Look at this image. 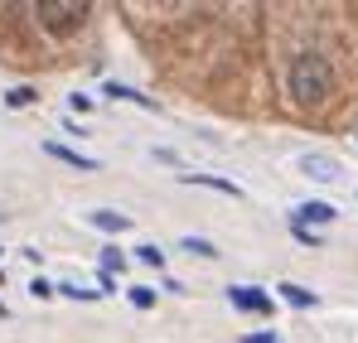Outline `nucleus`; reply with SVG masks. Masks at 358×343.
I'll return each instance as SVG.
<instances>
[{
    "label": "nucleus",
    "mask_w": 358,
    "mask_h": 343,
    "mask_svg": "<svg viewBox=\"0 0 358 343\" xmlns=\"http://www.w3.org/2000/svg\"><path fill=\"white\" fill-rule=\"evenodd\" d=\"M136 261H145V266H155V271H160V266H165V251H160L155 242H145V247H136Z\"/></svg>",
    "instance_id": "obj_13"
},
{
    "label": "nucleus",
    "mask_w": 358,
    "mask_h": 343,
    "mask_svg": "<svg viewBox=\"0 0 358 343\" xmlns=\"http://www.w3.org/2000/svg\"><path fill=\"white\" fill-rule=\"evenodd\" d=\"M87 223L102 228V232H126V228H131V218L117 213V208H97V213H87Z\"/></svg>",
    "instance_id": "obj_8"
},
{
    "label": "nucleus",
    "mask_w": 358,
    "mask_h": 343,
    "mask_svg": "<svg viewBox=\"0 0 358 343\" xmlns=\"http://www.w3.org/2000/svg\"><path fill=\"white\" fill-rule=\"evenodd\" d=\"M228 300L247 314H271V295H262L257 286H228Z\"/></svg>",
    "instance_id": "obj_5"
},
{
    "label": "nucleus",
    "mask_w": 358,
    "mask_h": 343,
    "mask_svg": "<svg viewBox=\"0 0 358 343\" xmlns=\"http://www.w3.org/2000/svg\"><path fill=\"white\" fill-rule=\"evenodd\" d=\"M112 271H126V256L117 247H102V276H112Z\"/></svg>",
    "instance_id": "obj_15"
},
{
    "label": "nucleus",
    "mask_w": 358,
    "mask_h": 343,
    "mask_svg": "<svg viewBox=\"0 0 358 343\" xmlns=\"http://www.w3.org/2000/svg\"><path fill=\"white\" fill-rule=\"evenodd\" d=\"M276 290H281V300L296 305V309H310V305H315V295H310L305 286H291V281H286V286H276Z\"/></svg>",
    "instance_id": "obj_10"
},
{
    "label": "nucleus",
    "mask_w": 358,
    "mask_h": 343,
    "mask_svg": "<svg viewBox=\"0 0 358 343\" xmlns=\"http://www.w3.org/2000/svg\"><path fill=\"white\" fill-rule=\"evenodd\" d=\"M296 237L305 242V247H320V232H310V228H296Z\"/></svg>",
    "instance_id": "obj_18"
},
{
    "label": "nucleus",
    "mask_w": 358,
    "mask_h": 343,
    "mask_svg": "<svg viewBox=\"0 0 358 343\" xmlns=\"http://www.w3.org/2000/svg\"><path fill=\"white\" fill-rule=\"evenodd\" d=\"M286 87H291V97H296L300 107L324 102V97L334 92V68H329V58L296 54V58H291V73H286Z\"/></svg>",
    "instance_id": "obj_1"
},
{
    "label": "nucleus",
    "mask_w": 358,
    "mask_h": 343,
    "mask_svg": "<svg viewBox=\"0 0 358 343\" xmlns=\"http://www.w3.org/2000/svg\"><path fill=\"white\" fill-rule=\"evenodd\" d=\"M44 150H49V155H54V160H63V165H73V170H97V160H92V155H78V150H68V145H59V140H44Z\"/></svg>",
    "instance_id": "obj_7"
},
{
    "label": "nucleus",
    "mask_w": 358,
    "mask_h": 343,
    "mask_svg": "<svg viewBox=\"0 0 358 343\" xmlns=\"http://www.w3.org/2000/svg\"><path fill=\"white\" fill-rule=\"evenodd\" d=\"M131 305H136V309H150V305H155V290L150 286H131Z\"/></svg>",
    "instance_id": "obj_16"
},
{
    "label": "nucleus",
    "mask_w": 358,
    "mask_h": 343,
    "mask_svg": "<svg viewBox=\"0 0 358 343\" xmlns=\"http://www.w3.org/2000/svg\"><path fill=\"white\" fill-rule=\"evenodd\" d=\"M29 295H34V300H49L54 286H49V281H29Z\"/></svg>",
    "instance_id": "obj_17"
},
{
    "label": "nucleus",
    "mask_w": 358,
    "mask_h": 343,
    "mask_svg": "<svg viewBox=\"0 0 358 343\" xmlns=\"http://www.w3.org/2000/svg\"><path fill=\"white\" fill-rule=\"evenodd\" d=\"M184 184H199V189H213V194H228V198H242V189L233 179H218V174H179Z\"/></svg>",
    "instance_id": "obj_6"
},
{
    "label": "nucleus",
    "mask_w": 358,
    "mask_h": 343,
    "mask_svg": "<svg viewBox=\"0 0 358 343\" xmlns=\"http://www.w3.org/2000/svg\"><path fill=\"white\" fill-rule=\"evenodd\" d=\"M39 15H44L54 29H73V24L83 20V5H78V0H44Z\"/></svg>",
    "instance_id": "obj_3"
},
{
    "label": "nucleus",
    "mask_w": 358,
    "mask_h": 343,
    "mask_svg": "<svg viewBox=\"0 0 358 343\" xmlns=\"http://www.w3.org/2000/svg\"><path fill=\"white\" fill-rule=\"evenodd\" d=\"M242 343H281V339H276V334H247Z\"/></svg>",
    "instance_id": "obj_19"
},
{
    "label": "nucleus",
    "mask_w": 358,
    "mask_h": 343,
    "mask_svg": "<svg viewBox=\"0 0 358 343\" xmlns=\"http://www.w3.org/2000/svg\"><path fill=\"white\" fill-rule=\"evenodd\" d=\"M291 218H296V228H310V223H334V218H339V208H334V203H324V198H310V203H296V208H291Z\"/></svg>",
    "instance_id": "obj_4"
},
{
    "label": "nucleus",
    "mask_w": 358,
    "mask_h": 343,
    "mask_svg": "<svg viewBox=\"0 0 358 343\" xmlns=\"http://www.w3.org/2000/svg\"><path fill=\"white\" fill-rule=\"evenodd\" d=\"M179 247H184V251H189V256H218V247H213V242H208V237H184V242H179Z\"/></svg>",
    "instance_id": "obj_11"
},
{
    "label": "nucleus",
    "mask_w": 358,
    "mask_h": 343,
    "mask_svg": "<svg viewBox=\"0 0 358 343\" xmlns=\"http://www.w3.org/2000/svg\"><path fill=\"white\" fill-rule=\"evenodd\" d=\"M107 97H121V102H136V107L155 112V97H145V92H136V87H121V82H112V87H107Z\"/></svg>",
    "instance_id": "obj_9"
},
{
    "label": "nucleus",
    "mask_w": 358,
    "mask_h": 343,
    "mask_svg": "<svg viewBox=\"0 0 358 343\" xmlns=\"http://www.w3.org/2000/svg\"><path fill=\"white\" fill-rule=\"evenodd\" d=\"M54 295H68V300H97V290L78 286V281H63V286H54Z\"/></svg>",
    "instance_id": "obj_14"
},
{
    "label": "nucleus",
    "mask_w": 358,
    "mask_h": 343,
    "mask_svg": "<svg viewBox=\"0 0 358 343\" xmlns=\"http://www.w3.org/2000/svg\"><path fill=\"white\" fill-rule=\"evenodd\" d=\"M0 319H5V305H0Z\"/></svg>",
    "instance_id": "obj_20"
},
{
    "label": "nucleus",
    "mask_w": 358,
    "mask_h": 343,
    "mask_svg": "<svg viewBox=\"0 0 358 343\" xmlns=\"http://www.w3.org/2000/svg\"><path fill=\"white\" fill-rule=\"evenodd\" d=\"M300 174H310L315 184H344V165L334 155H320V150H305L300 155Z\"/></svg>",
    "instance_id": "obj_2"
},
{
    "label": "nucleus",
    "mask_w": 358,
    "mask_h": 343,
    "mask_svg": "<svg viewBox=\"0 0 358 343\" xmlns=\"http://www.w3.org/2000/svg\"><path fill=\"white\" fill-rule=\"evenodd\" d=\"M5 102H10V107H34V102H39V92H34V87H10V92H5Z\"/></svg>",
    "instance_id": "obj_12"
}]
</instances>
